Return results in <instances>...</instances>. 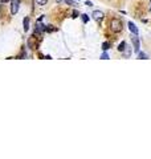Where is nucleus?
Returning <instances> with one entry per match:
<instances>
[{
    "instance_id": "f257e3e1",
    "label": "nucleus",
    "mask_w": 151,
    "mask_h": 159,
    "mask_svg": "<svg viewBox=\"0 0 151 159\" xmlns=\"http://www.w3.org/2000/svg\"><path fill=\"white\" fill-rule=\"evenodd\" d=\"M110 29L113 31V32H115V33L121 32V31L123 29L122 21L119 20V19H113V20L110 21Z\"/></svg>"
},
{
    "instance_id": "f03ea898",
    "label": "nucleus",
    "mask_w": 151,
    "mask_h": 159,
    "mask_svg": "<svg viewBox=\"0 0 151 159\" xmlns=\"http://www.w3.org/2000/svg\"><path fill=\"white\" fill-rule=\"evenodd\" d=\"M19 8H20V0H12L11 1V13L16 15Z\"/></svg>"
},
{
    "instance_id": "7ed1b4c3",
    "label": "nucleus",
    "mask_w": 151,
    "mask_h": 159,
    "mask_svg": "<svg viewBox=\"0 0 151 159\" xmlns=\"http://www.w3.org/2000/svg\"><path fill=\"white\" fill-rule=\"evenodd\" d=\"M131 40H133V45H134V52L139 53V38L137 37V34L131 37Z\"/></svg>"
},
{
    "instance_id": "20e7f679",
    "label": "nucleus",
    "mask_w": 151,
    "mask_h": 159,
    "mask_svg": "<svg viewBox=\"0 0 151 159\" xmlns=\"http://www.w3.org/2000/svg\"><path fill=\"white\" fill-rule=\"evenodd\" d=\"M91 16H93V19H94V20H101V19H103V16H105V15H103L102 11H94V12L91 13Z\"/></svg>"
},
{
    "instance_id": "39448f33",
    "label": "nucleus",
    "mask_w": 151,
    "mask_h": 159,
    "mask_svg": "<svg viewBox=\"0 0 151 159\" xmlns=\"http://www.w3.org/2000/svg\"><path fill=\"white\" fill-rule=\"evenodd\" d=\"M131 52H133V50H131V46L126 44V48L123 49V57H125V59H130Z\"/></svg>"
},
{
    "instance_id": "423d86ee",
    "label": "nucleus",
    "mask_w": 151,
    "mask_h": 159,
    "mask_svg": "<svg viewBox=\"0 0 151 159\" xmlns=\"http://www.w3.org/2000/svg\"><path fill=\"white\" fill-rule=\"evenodd\" d=\"M129 28H130V31H131L134 34H138V28L135 27V24H134L133 21H129Z\"/></svg>"
},
{
    "instance_id": "0eeeda50",
    "label": "nucleus",
    "mask_w": 151,
    "mask_h": 159,
    "mask_svg": "<svg viewBox=\"0 0 151 159\" xmlns=\"http://www.w3.org/2000/svg\"><path fill=\"white\" fill-rule=\"evenodd\" d=\"M23 24H24V31H25V32H28V29H29V20H28V17L24 19Z\"/></svg>"
},
{
    "instance_id": "6e6552de",
    "label": "nucleus",
    "mask_w": 151,
    "mask_h": 159,
    "mask_svg": "<svg viewBox=\"0 0 151 159\" xmlns=\"http://www.w3.org/2000/svg\"><path fill=\"white\" fill-rule=\"evenodd\" d=\"M34 3H36L37 5H45L46 3H48V0H34Z\"/></svg>"
},
{
    "instance_id": "1a4fd4ad",
    "label": "nucleus",
    "mask_w": 151,
    "mask_h": 159,
    "mask_svg": "<svg viewBox=\"0 0 151 159\" xmlns=\"http://www.w3.org/2000/svg\"><path fill=\"white\" fill-rule=\"evenodd\" d=\"M125 48H126V42L122 41L121 44H119V46H118V50H119V52H123V49H125Z\"/></svg>"
},
{
    "instance_id": "9d476101",
    "label": "nucleus",
    "mask_w": 151,
    "mask_h": 159,
    "mask_svg": "<svg viewBox=\"0 0 151 159\" xmlns=\"http://www.w3.org/2000/svg\"><path fill=\"white\" fill-rule=\"evenodd\" d=\"M109 48H110V42L106 41V42H103V44H102V49H103V50H107Z\"/></svg>"
},
{
    "instance_id": "9b49d317",
    "label": "nucleus",
    "mask_w": 151,
    "mask_h": 159,
    "mask_svg": "<svg viewBox=\"0 0 151 159\" xmlns=\"http://www.w3.org/2000/svg\"><path fill=\"white\" fill-rule=\"evenodd\" d=\"M138 57L141 60H145V59H147V55H145V53H142V52H139L138 53Z\"/></svg>"
},
{
    "instance_id": "f8f14e48",
    "label": "nucleus",
    "mask_w": 151,
    "mask_h": 159,
    "mask_svg": "<svg viewBox=\"0 0 151 159\" xmlns=\"http://www.w3.org/2000/svg\"><path fill=\"white\" fill-rule=\"evenodd\" d=\"M81 17H82V20H84V23H88V21H89V16H88L86 13L81 15Z\"/></svg>"
},
{
    "instance_id": "ddd939ff",
    "label": "nucleus",
    "mask_w": 151,
    "mask_h": 159,
    "mask_svg": "<svg viewBox=\"0 0 151 159\" xmlns=\"http://www.w3.org/2000/svg\"><path fill=\"white\" fill-rule=\"evenodd\" d=\"M65 3H66L68 5H76V4H74V1H73V0H65Z\"/></svg>"
},
{
    "instance_id": "4468645a",
    "label": "nucleus",
    "mask_w": 151,
    "mask_h": 159,
    "mask_svg": "<svg viewBox=\"0 0 151 159\" xmlns=\"http://www.w3.org/2000/svg\"><path fill=\"white\" fill-rule=\"evenodd\" d=\"M101 59L102 60H109V55H107V53H103V55L101 56Z\"/></svg>"
},
{
    "instance_id": "2eb2a0df",
    "label": "nucleus",
    "mask_w": 151,
    "mask_h": 159,
    "mask_svg": "<svg viewBox=\"0 0 151 159\" xmlns=\"http://www.w3.org/2000/svg\"><path fill=\"white\" fill-rule=\"evenodd\" d=\"M77 16H78V12H77V11H74V12H73V16H72V17H73V19H76Z\"/></svg>"
},
{
    "instance_id": "dca6fc26",
    "label": "nucleus",
    "mask_w": 151,
    "mask_h": 159,
    "mask_svg": "<svg viewBox=\"0 0 151 159\" xmlns=\"http://www.w3.org/2000/svg\"><path fill=\"white\" fill-rule=\"evenodd\" d=\"M57 1H62V0H57Z\"/></svg>"
},
{
    "instance_id": "f3484780",
    "label": "nucleus",
    "mask_w": 151,
    "mask_h": 159,
    "mask_svg": "<svg viewBox=\"0 0 151 159\" xmlns=\"http://www.w3.org/2000/svg\"><path fill=\"white\" fill-rule=\"evenodd\" d=\"M150 11H151V7H150Z\"/></svg>"
}]
</instances>
